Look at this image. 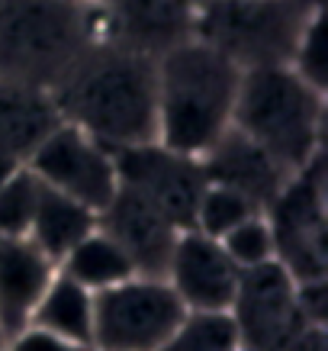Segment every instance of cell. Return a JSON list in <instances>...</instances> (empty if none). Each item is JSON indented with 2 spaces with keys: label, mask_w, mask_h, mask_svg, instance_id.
<instances>
[{
  "label": "cell",
  "mask_w": 328,
  "mask_h": 351,
  "mask_svg": "<svg viewBox=\"0 0 328 351\" xmlns=\"http://www.w3.org/2000/svg\"><path fill=\"white\" fill-rule=\"evenodd\" d=\"M52 104L64 123L110 152L155 142V58L100 39L52 90Z\"/></svg>",
  "instance_id": "6da1fadb"
},
{
  "label": "cell",
  "mask_w": 328,
  "mask_h": 351,
  "mask_svg": "<svg viewBox=\"0 0 328 351\" xmlns=\"http://www.w3.org/2000/svg\"><path fill=\"white\" fill-rule=\"evenodd\" d=\"M242 71L197 36L155 58L158 142L203 158L232 129Z\"/></svg>",
  "instance_id": "7a4b0ae2"
},
{
  "label": "cell",
  "mask_w": 328,
  "mask_h": 351,
  "mask_svg": "<svg viewBox=\"0 0 328 351\" xmlns=\"http://www.w3.org/2000/svg\"><path fill=\"white\" fill-rule=\"evenodd\" d=\"M100 39L97 0H0V81L52 97Z\"/></svg>",
  "instance_id": "3957f363"
},
{
  "label": "cell",
  "mask_w": 328,
  "mask_h": 351,
  "mask_svg": "<svg viewBox=\"0 0 328 351\" xmlns=\"http://www.w3.org/2000/svg\"><path fill=\"white\" fill-rule=\"evenodd\" d=\"M232 129L297 174L322 155L325 90L299 77L290 64L242 71Z\"/></svg>",
  "instance_id": "277c9868"
},
{
  "label": "cell",
  "mask_w": 328,
  "mask_h": 351,
  "mask_svg": "<svg viewBox=\"0 0 328 351\" xmlns=\"http://www.w3.org/2000/svg\"><path fill=\"white\" fill-rule=\"evenodd\" d=\"M322 0H200L193 36L238 71L293 64L303 36L322 20Z\"/></svg>",
  "instance_id": "5b68a950"
},
{
  "label": "cell",
  "mask_w": 328,
  "mask_h": 351,
  "mask_svg": "<svg viewBox=\"0 0 328 351\" xmlns=\"http://www.w3.org/2000/svg\"><path fill=\"white\" fill-rule=\"evenodd\" d=\"M325 161L312 158L303 171L290 174L264 219L274 239V261L297 284L325 280L328 274V235H325Z\"/></svg>",
  "instance_id": "8992f818"
},
{
  "label": "cell",
  "mask_w": 328,
  "mask_h": 351,
  "mask_svg": "<svg viewBox=\"0 0 328 351\" xmlns=\"http://www.w3.org/2000/svg\"><path fill=\"white\" fill-rule=\"evenodd\" d=\"M187 316L161 277H129L94 293V351H158Z\"/></svg>",
  "instance_id": "52a82bcc"
},
{
  "label": "cell",
  "mask_w": 328,
  "mask_h": 351,
  "mask_svg": "<svg viewBox=\"0 0 328 351\" xmlns=\"http://www.w3.org/2000/svg\"><path fill=\"white\" fill-rule=\"evenodd\" d=\"M23 168L49 191L81 203L90 213H100L119 187L113 152L64 119L36 145Z\"/></svg>",
  "instance_id": "ba28073f"
},
{
  "label": "cell",
  "mask_w": 328,
  "mask_h": 351,
  "mask_svg": "<svg viewBox=\"0 0 328 351\" xmlns=\"http://www.w3.org/2000/svg\"><path fill=\"white\" fill-rule=\"evenodd\" d=\"M113 161H116V181L123 191L136 193L138 200L155 206L177 229H190L197 203L206 191L200 158L180 155L155 138L145 145L113 152Z\"/></svg>",
  "instance_id": "9c48e42d"
},
{
  "label": "cell",
  "mask_w": 328,
  "mask_h": 351,
  "mask_svg": "<svg viewBox=\"0 0 328 351\" xmlns=\"http://www.w3.org/2000/svg\"><path fill=\"white\" fill-rule=\"evenodd\" d=\"M229 319L235 326L238 345L257 351H283L303 326H312L299 309L297 280L277 261L238 274Z\"/></svg>",
  "instance_id": "30bf717a"
},
{
  "label": "cell",
  "mask_w": 328,
  "mask_h": 351,
  "mask_svg": "<svg viewBox=\"0 0 328 351\" xmlns=\"http://www.w3.org/2000/svg\"><path fill=\"white\" fill-rule=\"evenodd\" d=\"M238 274L242 271L216 239L197 229H184L174 242L164 280L187 313H229Z\"/></svg>",
  "instance_id": "8fae6325"
},
{
  "label": "cell",
  "mask_w": 328,
  "mask_h": 351,
  "mask_svg": "<svg viewBox=\"0 0 328 351\" xmlns=\"http://www.w3.org/2000/svg\"><path fill=\"white\" fill-rule=\"evenodd\" d=\"M97 229L119 245L136 277H161V280L168 271L174 242L184 232L168 216H161L155 206L123 187H116L113 200L97 213Z\"/></svg>",
  "instance_id": "7c38bea8"
},
{
  "label": "cell",
  "mask_w": 328,
  "mask_h": 351,
  "mask_svg": "<svg viewBox=\"0 0 328 351\" xmlns=\"http://www.w3.org/2000/svg\"><path fill=\"white\" fill-rule=\"evenodd\" d=\"M206 184H219L229 191L242 193L264 213L267 203L274 200L286 184V174L264 149H257L251 138H244L238 129H229L216 145L200 158Z\"/></svg>",
  "instance_id": "4fadbf2b"
},
{
  "label": "cell",
  "mask_w": 328,
  "mask_h": 351,
  "mask_svg": "<svg viewBox=\"0 0 328 351\" xmlns=\"http://www.w3.org/2000/svg\"><path fill=\"white\" fill-rule=\"evenodd\" d=\"M52 277L55 265L29 239L0 235V329L7 339L29 322L32 306Z\"/></svg>",
  "instance_id": "5bb4252c"
},
{
  "label": "cell",
  "mask_w": 328,
  "mask_h": 351,
  "mask_svg": "<svg viewBox=\"0 0 328 351\" xmlns=\"http://www.w3.org/2000/svg\"><path fill=\"white\" fill-rule=\"evenodd\" d=\"M62 123L52 97L0 81V158L26 165L36 145Z\"/></svg>",
  "instance_id": "9a60e30c"
},
{
  "label": "cell",
  "mask_w": 328,
  "mask_h": 351,
  "mask_svg": "<svg viewBox=\"0 0 328 351\" xmlns=\"http://www.w3.org/2000/svg\"><path fill=\"white\" fill-rule=\"evenodd\" d=\"M94 229H97V213H90L87 206H81V203L68 200L62 193L49 191L45 184H39V200H36V210H32V223H29L26 239L55 267Z\"/></svg>",
  "instance_id": "2e32d148"
},
{
  "label": "cell",
  "mask_w": 328,
  "mask_h": 351,
  "mask_svg": "<svg viewBox=\"0 0 328 351\" xmlns=\"http://www.w3.org/2000/svg\"><path fill=\"white\" fill-rule=\"evenodd\" d=\"M26 326L45 329L62 339L90 345V329H94V293L75 284L71 277H64L62 271H55L49 280V287L42 290V297L36 300L32 316Z\"/></svg>",
  "instance_id": "e0dca14e"
},
{
  "label": "cell",
  "mask_w": 328,
  "mask_h": 351,
  "mask_svg": "<svg viewBox=\"0 0 328 351\" xmlns=\"http://www.w3.org/2000/svg\"><path fill=\"white\" fill-rule=\"evenodd\" d=\"M55 271H62L64 277H71L75 284H81L90 293H103V290L116 287L129 277H136L129 258L119 252V245L103 235L100 229H94L90 235H84L81 242L58 261Z\"/></svg>",
  "instance_id": "ac0fdd59"
},
{
  "label": "cell",
  "mask_w": 328,
  "mask_h": 351,
  "mask_svg": "<svg viewBox=\"0 0 328 351\" xmlns=\"http://www.w3.org/2000/svg\"><path fill=\"white\" fill-rule=\"evenodd\" d=\"M257 213L261 210L248 197L229 191V187H219V184H206V191H203L200 203H197L190 229H197V232L210 235V239L219 242L223 235L232 232L235 226H242L244 219H251Z\"/></svg>",
  "instance_id": "d6986e66"
},
{
  "label": "cell",
  "mask_w": 328,
  "mask_h": 351,
  "mask_svg": "<svg viewBox=\"0 0 328 351\" xmlns=\"http://www.w3.org/2000/svg\"><path fill=\"white\" fill-rule=\"evenodd\" d=\"M238 335L229 313H187L158 351H235Z\"/></svg>",
  "instance_id": "ffe728a7"
},
{
  "label": "cell",
  "mask_w": 328,
  "mask_h": 351,
  "mask_svg": "<svg viewBox=\"0 0 328 351\" xmlns=\"http://www.w3.org/2000/svg\"><path fill=\"white\" fill-rule=\"evenodd\" d=\"M39 200V181L26 168H16L0 184V235L26 239L32 223V210Z\"/></svg>",
  "instance_id": "44dd1931"
},
{
  "label": "cell",
  "mask_w": 328,
  "mask_h": 351,
  "mask_svg": "<svg viewBox=\"0 0 328 351\" xmlns=\"http://www.w3.org/2000/svg\"><path fill=\"white\" fill-rule=\"evenodd\" d=\"M219 245H223V252L232 258V265L238 271L274 261V239H270V226H267L264 213H257L251 219H244L242 226H235L232 232L219 239Z\"/></svg>",
  "instance_id": "7402d4cb"
},
{
  "label": "cell",
  "mask_w": 328,
  "mask_h": 351,
  "mask_svg": "<svg viewBox=\"0 0 328 351\" xmlns=\"http://www.w3.org/2000/svg\"><path fill=\"white\" fill-rule=\"evenodd\" d=\"M299 77H306L309 84H316L325 90V16L312 23V29L303 36L293 64H290Z\"/></svg>",
  "instance_id": "603a6c76"
},
{
  "label": "cell",
  "mask_w": 328,
  "mask_h": 351,
  "mask_svg": "<svg viewBox=\"0 0 328 351\" xmlns=\"http://www.w3.org/2000/svg\"><path fill=\"white\" fill-rule=\"evenodd\" d=\"M7 351H94V348L81 345V341L62 339V335H52L45 329H36V326H23L16 335L7 339Z\"/></svg>",
  "instance_id": "cb8c5ba5"
},
{
  "label": "cell",
  "mask_w": 328,
  "mask_h": 351,
  "mask_svg": "<svg viewBox=\"0 0 328 351\" xmlns=\"http://www.w3.org/2000/svg\"><path fill=\"white\" fill-rule=\"evenodd\" d=\"M283 351H328L325 326H303Z\"/></svg>",
  "instance_id": "d4e9b609"
},
{
  "label": "cell",
  "mask_w": 328,
  "mask_h": 351,
  "mask_svg": "<svg viewBox=\"0 0 328 351\" xmlns=\"http://www.w3.org/2000/svg\"><path fill=\"white\" fill-rule=\"evenodd\" d=\"M16 168H23V165H13V161H3V158H0V184L7 181V178H10Z\"/></svg>",
  "instance_id": "484cf974"
},
{
  "label": "cell",
  "mask_w": 328,
  "mask_h": 351,
  "mask_svg": "<svg viewBox=\"0 0 328 351\" xmlns=\"http://www.w3.org/2000/svg\"><path fill=\"white\" fill-rule=\"evenodd\" d=\"M0 351H7V335H3V329H0Z\"/></svg>",
  "instance_id": "4316f807"
},
{
  "label": "cell",
  "mask_w": 328,
  "mask_h": 351,
  "mask_svg": "<svg viewBox=\"0 0 328 351\" xmlns=\"http://www.w3.org/2000/svg\"><path fill=\"white\" fill-rule=\"evenodd\" d=\"M235 351H257V348H244V345H238V348H235Z\"/></svg>",
  "instance_id": "83f0119b"
}]
</instances>
